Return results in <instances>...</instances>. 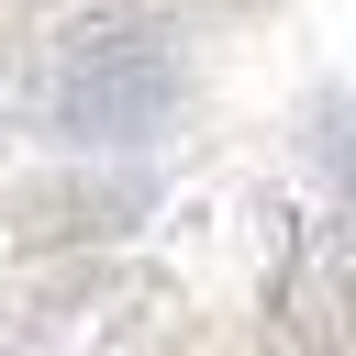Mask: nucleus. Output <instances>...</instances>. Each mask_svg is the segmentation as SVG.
Masks as SVG:
<instances>
[{"label": "nucleus", "instance_id": "f257e3e1", "mask_svg": "<svg viewBox=\"0 0 356 356\" xmlns=\"http://www.w3.org/2000/svg\"><path fill=\"white\" fill-rule=\"evenodd\" d=\"M145 122H167V56L156 44H100L67 67L56 134H145Z\"/></svg>", "mask_w": 356, "mask_h": 356}]
</instances>
